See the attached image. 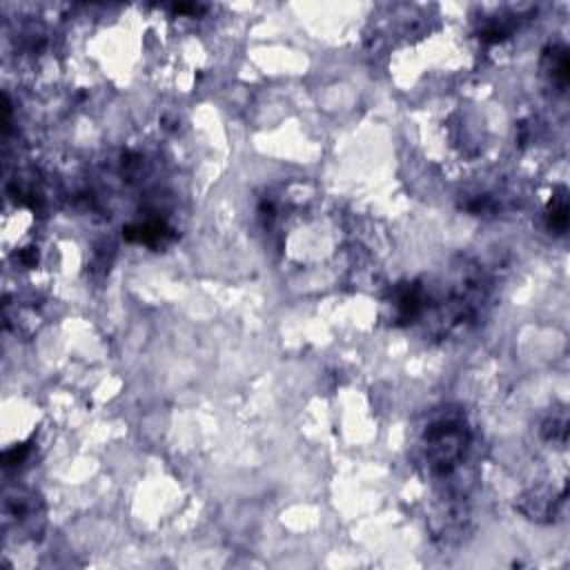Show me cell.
Instances as JSON below:
<instances>
[{
    "label": "cell",
    "mask_w": 570,
    "mask_h": 570,
    "mask_svg": "<svg viewBox=\"0 0 570 570\" xmlns=\"http://www.w3.org/2000/svg\"><path fill=\"white\" fill-rule=\"evenodd\" d=\"M425 439H428V459L436 472H448L450 468L456 465L465 448L463 445L465 439L459 421L445 419L434 423L432 428H428Z\"/></svg>",
    "instance_id": "obj_1"
}]
</instances>
